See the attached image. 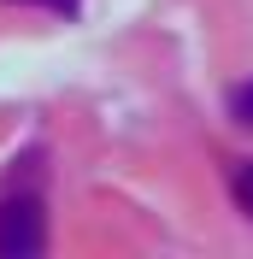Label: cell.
Listing matches in <instances>:
<instances>
[{"mask_svg": "<svg viewBox=\"0 0 253 259\" xmlns=\"http://www.w3.org/2000/svg\"><path fill=\"white\" fill-rule=\"evenodd\" d=\"M30 6H53L59 18H77V6H82V0H30Z\"/></svg>", "mask_w": 253, "mask_h": 259, "instance_id": "4", "label": "cell"}, {"mask_svg": "<svg viewBox=\"0 0 253 259\" xmlns=\"http://www.w3.org/2000/svg\"><path fill=\"white\" fill-rule=\"evenodd\" d=\"M230 118H236V124H247V130H253V82H241L236 95H230Z\"/></svg>", "mask_w": 253, "mask_h": 259, "instance_id": "2", "label": "cell"}, {"mask_svg": "<svg viewBox=\"0 0 253 259\" xmlns=\"http://www.w3.org/2000/svg\"><path fill=\"white\" fill-rule=\"evenodd\" d=\"M236 206H241V212L253 218V159H247V165L236 171Z\"/></svg>", "mask_w": 253, "mask_h": 259, "instance_id": "3", "label": "cell"}, {"mask_svg": "<svg viewBox=\"0 0 253 259\" xmlns=\"http://www.w3.org/2000/svg\"><path fill=\"white\" fill-rule=\"evenodd\" d=\"M48 247V224H41V206L30 194L24 200H6L0 206V259H30Z\"/></svg>", "mask_w": 253, "mask_h": 259, "instance_id": "1", "label": "cell"}]
</instances>
